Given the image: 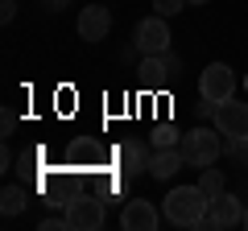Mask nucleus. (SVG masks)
I'll return each mask as SVG.
<instances>
[{"instance_id":"1","label":"nucleus","mask_w":248,"mask_h":231,"mask_svg":"<svg viewBox=\"0 0 248 231\" xmlns=\"http://www.w3.org/2000/svg\"><path fill=\"white\" fill-rule=\"evenodd\" d=\"M207 206H211V198L199 186H174L166 194V219L174 223V227H203Z\"/></svg>"},{"instance_id":"2","label":"nucleus","mask_w":248,"mask_h":231,"mask_svg":"<svg viewBox=\"0 0 248 231\" xmlns=\"http://www.w3.org/2000/svg\"><path fill=\"white\" fill-rule=\"evenodd\" d=\"M178 153H182V161L207 169V165H215L219 153H223V132L219 128H190V132L178 141Z\"/></svg>"},{"instance_id":"3","label":"nucleus","mask_w":248,"mask_h":231,"mask_svg":"<svg viewBox=\"0 0 248 231\" xmlns=\"http://www.w3.org/2000/svg\"><path fill=\"white\" fill-rule=\"evenodd\" d=\"M66 223H71V231L104 227V198L99 194H75L71 202H66Z\"/></svg>"},{"instance_id":"4","label":"nucleus","mask_w":248,"mask_h":231,"mask_svg":"<svg viewBox=\"0 0 248 231\" xmlns=\"http://www.w3.org/2000/svg\"><path fill=\"white\" fill-rule=\"evenodd\" d=\"M232 91H236V74H232V66H223V62H211L203 71V79H199V95L203 99L223 103V99H232Z\"/></svg>"},{"instance_id":"5","label":"nucleus","mask_w":248,"mask_h":231,"mask_svg":"<svg viewBox=\"0 0 248 231\" xmlns=\"http://www.w3.org/2000/svg\"><path fill=\"white\" fill-rule=\"evenodd\" d=\"M215 128L223 136H236V141H248V103H236V99H223L215 107Z\"/></svg>"},{"instance_id":"6","label":"nucleus","mask_w":248,"mask_h":231,"mask_svg":"<svg viewBox=\"0 0 248 231\" xmlns=\"http://www.w3.org/2000/svg\"><path fill=\"white\" fill-rule=\"evenodd\" d=\"M137 45H141V54H166L170 50V25L166 17H145L141 25H137Z\"/></svg>"},{"instance_id":"7","label":"nucleus","mask_w":248,"mask_h":231,"mask_svg":"<svg viewBox=\"0 0 248 231\" xmlns=\"http://www.w3.org/2000/svg\"><path fill=\"white\" fill-rule=\"evenodd\" d=\"M236 223H244V206H240V198H232L228 190H223L219 198H211L203 227H236Z\"/></svg>"},{"instance_id":"8","label":"nucleus","mask_w":248,"mask_h":231,"mask_svg":"<svg viewBox=\"0 0 248 231\" xmlns=\"http://www.w3.org/2000/svg\"><path fill=\"white\" fill-rule=\"evenodd\" d=\"M120 227H124V231H157V206L145 202V198L124 202V211H120Z\"/></svg>"},{"instance_id":"9","label":"nucleus","mask_w":248,"mask_h":231,"mask_svg":"<svg viewBox=\"0 0 248 231\" xmlns=\"http://www.w3.org/2000/svg\"><path fill=\"white\" fill-rule=\"evenodd\" d=\"M108 29H112V13H108L104 4H87V9L79 13V37L83 42H104Z\"/></svg>"},{"instance_id":"10","label":"nucleus","mask_w":248,"mask_h":231,"mask_svg":"<svg viewBox=\"0 0 248 231\" xmlns=\"http://www.w3.org/2000/svg\"><path fill=\"white\" fill-rule=\"evenodd\" d=\"M116 157H120V173L124 178H137V173H149V144L145 141H124L120 149H116Z\"/></svg>"},{"instance_id":"11","label":"nucleus","mask_w":248,"mask_h":231,"mask_svg":"<svg viewBox=\"0 0 248 231\" xmlns=\"http://www.w3.org/2000/svg\"><path fill=\"white\" fill-rule=\"evenodd\" d=\"M182 165H186V161H182V153H178V144H174V149H157V153L149 157V173H153L157 182H170Z\"/></svg>"},{"instance_id":"12","label":"nucleus","mask_w":248,"mask_h":231,"mask_svg":"<svg viewBox=\"0 0 248 231\" xmlns=\"http://www.w3.org/2000/svg\"><path fill=\"white\" fill-rule=\"evenodd\" d=\"M141 83L145 87H166V83H178L174 74H170L166 58L161 54H145V62H141Z\"/></svg>"},{"instance_id":"13","label":"nucleus","mask_w":248,"mask_h":231,"mask_svg":"<svg viewBox=\"0 0 248 231\" xmlns=\"http://www.w3.org/2000/svg\"><path fill=\"white\" fill-rule=\"evenodd\" d=\"M25 202H29V198H25V190H21V186H4V194H0V211L9 215V219L25 211Z\"/></svg>"},{"instance_id":"14","label":"nucleus","mask_w":248,"mask_h":231,"mask_svg":"<svg viewBox=\"0 0 248 231\" xmlns=\"http://www.w3.org/2000/svg\"><path fill=\"white\" fill-rule=\"evenodd\" d=\"M199 190H203L207 198H219V194H223V173H219V169H203V178H199Z\"/></svg>"},{"instance_id":"15","label":"nucleus","mask_w":248,"mask_h":231,"mask_svg":"<svg viewBox=\"0 0 248 231\" xmlns=\"http://www.w3.org/2000/svg\"><path fill=\"white\" fill-rule=\"evenodd\" d=\"M178 141H182V136H178V128H174V124H161L157 132H153V149H174Z\"/></svg>"},{"instance_id":"16","label":"nucleus","mask_w":248,"mask_h":231,"mask_svg":"<svg viewBox=\"0 0 248 231\" xmlns=\"http://www.w3.org/2000/svg\"><path fill=\"white\" fill-rule=\"evenodd\" d=\"M186 9V0H153V13H157V17H174V13H182Z\"/></svg>"},{"instance_id":"17","label":"nucleus","mask_w":248,"mask_h":231,"mask_svg":"<svg viewBox=\"0 0 248 231\" xmlns=\"http://www.w3.org/2000/svg\"><path fill=\"white\" fill-rule=\"evenodd\" d=\"M161 58H166V66H170V74H174V79H182V58H178L174 50H166V54H161Z\"/></svg>"},{"instance_id":"18","label":"nucleus","mask_w":248,"mask_h":231,"mask_svg":"<svg viewBox=\"0 0 248 231\" xmlns=\"http://www.w3.org/2000/svg\"><path fill=\"white\" fill-rule=\"evenodd\" d=\"M17 17V0H0V21H13Z\"/></svg>"},{"instance_id":"19","label":"nucleus","mask_w":248,"mask_h":231,"mask_svg":"<svg viewBox=\"0 0 248 231\" xmlns=\"http://www.w3.org/2000/svg\"><path fill=\"white\" fill-rule=\"evenodd\" d=\"M42 227H46V231L58 227V231H62V227H71V223H66V215H62V219H58V215H50V219H42Z\"/></svg>"},{"instance_id":"20","label":"nucleus","mask_w":248,"mask_h":231,"mask_svg":"<svg viewBox=\"0 0 248 231\" xmlns=\"http://www.w3.org/2000/svg\"><path fill=\"white\" fill-rule=\"evenodd\" d=\"M46 4H50V9H62V4H66V0H46Z\"/></svg>"},{"instance_id":"21","label":"nucleus","mask_w":248,"mask_h":231,"mask_svg":"<svg viewBox=\"0 0 248 231\" xmlns=\"http://www.w3.org/2000/svg\"><path fill=\"white\" fill-rule=\"evenodd\" d=\"M186 4H211V0H186Z\"/></svg>"},{"instance_id":"22","label":"nucleus","mask_w":248,"mask_h":231,"mask_svg":"<svg viewBox=\"0 0 248 231\" xmlns=\"http://www.w3.org/2000/svg\"><path fill=\"white\" fill-rule=\"evenodd\" d=\"M244 223H248V206H244Z\"/></svg>"},{"instance_id":"23","label":"nucleus","mask_w":248,"mask_h":231,"mask_svg":"<svg viewBox=\"0 0 248 231\" xmlns=\"http://www.w3.org/2000/svg\"><path fill=\"white\" fill-rule=\"evenodd\" d=\"M244 87H248V74H244Z\"/></svg>"}]
</instances>
